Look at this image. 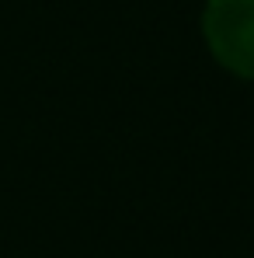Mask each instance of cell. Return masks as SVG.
<instances>
[{"instance_id":"6da1fadb","label":"cell","mask_w":254,"mask_h":258,"mask_svg":"<svg viewBox=\"0 0 254 258\" xmlns=\"http://www.w3.org/2000/svg\"><path fill=\"white\" fill-rule=\"evenodd\" d=\"M199 25L212 59L226 74L254 81V0H206Z\"/></svg>"}]
</instances>
